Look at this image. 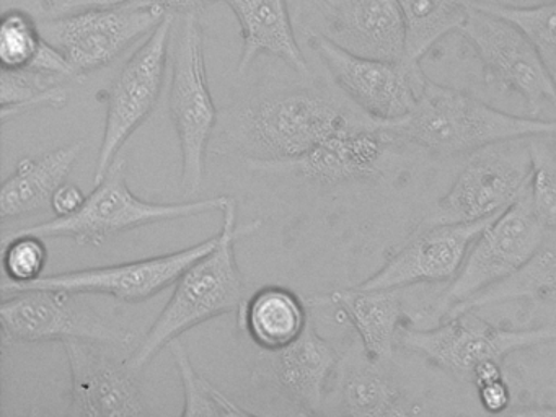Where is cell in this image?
<instances>
[{
  "label": "cell",
  "mask_w": 556,
  "mask_h": 417,
  "mask_svg": "<svg viewBox=\"0 0 556 417\" xmlns=\"http://www.w3.org/2000/svg\"><path fill=\"white\" fill-rule=\"evenodd\" d=\"M367 116L333 81L263 88L227 111L224 146L253 163L302 159L327 137Z\"/></svg>",
  "instance_id": "1"
},
{
  "label": "cell",
  "mask_w": 556,
  "mask_h": 417,
  "mask_svg": "<svg viewBox=\"0 0 556 417\" xmlns=\"http://www.w3.org/2000/svg\"><path fill=\"white\" fill-rule=\"evenodd\" d=\"M223 214L216 247L181 274L167 305L129 355L128 365L138 374L184 332L226 313L236 312L237 315L245 303V283L237 264L236 243L240 238L255 233L262 222L237 225L233 198Z\"/></svg>",
  "instance_id": "2"
},
{
  "label": "cell",
  "mask_w": 556,
  "mask_h": 417,
  "mask_svg": "<svg viewBox=\"0 0 556 417\" xmlns=\"http://www.w3.org/2000/svg\"><path fill=\"white\" fill-rule=\"evenodd\" d=\"M386 126L396 143L442 156L470 155L506 140L556 136V119L514 116L429 78L412 113Z\"/></svg>",
  "instance_id": "3"
},
{
  "label": "cell",
  "mask_w": 556,
  "mask_h": 417,
  "mask_svg": "<svg viewBox=\"0 0 556 417\" xmlns=\"http://www.w3.org/2000/svg\"><path fill=\"white\" fill-rule=\"evenodd\" d=\"M230 195H214L194 201L149 202L132 194L126 182V160L116 159L102 181L87 195L86 204L67 217H56L43 224L17 228L2 235H37L45 238H71L83 247H102L116 235L194 215L223 212Z\"/></svg>",
  "instance_id": "4"
},
{
  "label": "cell",
  "mask_w": 556,
  "mask_h": 417,
  "mask_svg": "<svg viewBox=\"0 0 556 417\" xmlns=\"http://www.w3.org/2000/svg\"><path fill=\"white\" fill-rule=\"evenodd\" d=\"M180 16L170 51L168 111L180 142L181 188L185 194L194 195L203 186L206 153L219 116L207 84L200 15Z\"/></svg>",
  "instance_id": "5"
},
{
  "label": "cell",
  "mask_w": 556,
  "mask_h": 417,
  "mask_svg": "<svg viewBox=\"0 0 556 417\" xmlns=\"http://www.w3.org/2000/svg\"><path fill=\"white\" fill-rule=\"evenodd\" d=\"M530 172L529 137L477 150L421 224H464L496 217L520 198Z\"/></svg>",
  "instance_id": "6"
},
{
  "label": "cell",
  "mask_w": 556,
  "mask_h": 417,
  "mask_svg": "<svg viewBox=\"0 0 556 417\" xmlns=\"http://www.w3.org/2000/svg\"><path fill=\"white\" fill-rule=\"evenodd\" d=\"M84 295L56 289H27L2 295V342L9 345L83 339L129 348L135 342V332L100 315Z\"/></svg>",
  "instance_id": "7"
},
{
  "label": "cell",
  "mask_w": 556,
  "mask_h": 417,
  "mask_svg": "<svg viewBox=\"0 0 556 417\" xmlns=\"http://www.w3.org/2000/svg\"><path fill=\"white\" fill-rule=\"evenodd\" d=\"M546 342H556V321L539 328L506 329L491 325L477 315V309L445 318L434 328H402L399 334V345L470 383L475 368L483 362L503 364L513 352Z\"/></svg>",
  "instance_id": "8"
},
{
  "label": "cell",
  "mask_w": 556,
  "mask_h": 417,
  "mask_svg": "<svg viewBox=\"0 0 556 417\" xmlns=\"http://www.w3.org/2000/svg\"><path fill=\"white\" fill-rule=\"evenodd\" d=\"M546 231L530 204L529 189H523L520 198L478 235L457 276L438 300L435 318H444L455 306L517 273L539 250Z\"/></svg>",
  "instance_id": "9"
},
{
  "label": "cell",
  "mask_w": 556,
  "mask_h": 417,
  "mask_svg": "<svg viewBox=\"0 0 556 417\" xmlns=\"http://www.w3.org/2000/svg\"><path fill=\"white\" fill-rule=\"evenodd\" d=\"M460 33L473 46L491 88L519 94L532 117L556 106L555 75L517 26L473 5Z\"/></svg>",
  "instance_id": "10"
},
{
  "label": "cell",
  "mask_w": 556,
  "mask_h": 417,
  "mask_svg": "<svg viewBox=\"0 0 556 417\" xmlns=\"http://www.w3.org/2000/svg\"><path fill=\"white\" fill-rule=\"evenodd\" d=\"M308 46L344 97L379 123H395L408 116L428 80L419 64L363 58L318 31L308 35Z\"/></svg>",
  "instance_id": "11"
},
{
  "label": "cell",
  "mask_w": 556,
  "mask_h": 417,
  "mask_svg": "<svg viewBox=\"0 0 556 417\" xmlns=\"http://www.w3.org/2000/svg\"><path fill=\"white\" fill-rule=\"evenodd\" d=\"M177 15L167 13L123 65L106 93L105 130L93 181L100 182L129 137L154 111L167 72L168 48Z\"/></svg>",
  "instance_id": "12"
},
{
  "label": "cell",
  "mask_w": 556,
  "mask_h": 417,
  "mask_svg": "<svg viewBox=\"0 0 556 417\" xmlns=\"http://www.w3.org/2000/svg\"><path fill=\"white\" fill-rule=\"evenodd\" d=\"M165 15L152 7L129 2L54 15L38 22V28L48 42L66 55L76 78H83L112 64Z\"/></svg>",
  "instance_id": "13"
},
{
  "label": "cell",
  "mask_w": 556,
  "mask_h": 417,
  "mask_svg": "<svg viewBox=\"0 0 556 417\" xmlns=\"http://www.w3.org/2000/svg\"><path fill=\"white\" fill-rule=\"evenodd\" d=\"M217 243V235L187 250L162 254L148 260L129 261L115 266L92 267L71 273L41 276L30 283L2 280V295L27 289H56L77 293H100L119 302L139 303L152 299L162 290L174 286L194 261L210 253Z\"/></svg>",
  "instance_id": "14"
},
{
  "label": "cell",
  "mask_w": 556,
  "mask_h": 417,
  "mask_svg": "<svg viewBox=\"0 0 556 417\" xmlns=\"http://www.w3.org/2000/svg\"><path fill=\"white\" fill-rule=\"evenodd\" d=\"M395 143L386 123L364 116L331 134L302 159L279 163L255 162V165L262 169L292 173L308 185L333 188L379 178Z\"/></svg>",
  "instance_id": "15"
},
{
  "label": "cell",
  "mask_w": 556,
  "mask_h": 417,
  "mask_svg": "<svg viewBox=\"0 0 556 417\" xmlns=\"http://www.w3.org/2000/svg\"><path fill=\"white\" fill-rule=\"evenodd\" d=\"M71 370V404L67 416L126 417L144 416V397L139 388L138 371L128 361L119 362L113 345L71 339L64 341Z\"/></svg>",
  "instance_id": "16"
},
{
  "label": "cell",
  "mask_w": 556,
  "mask_h": 417,
  "mask_svg": "<svg viewBox=\"0 0 556 417\" xmlns=\"http://www.w3.org/2000/svg\"><path fill=\"white\" fill-rule=\"evenodd\" d=\"M494 217L464 224L419 225L405 244L359 289H406L452 282L471 244Z\"/></svg>",
  "instance_id": "17"
},
{
  "label": "cell",
  "mask_w": 556,
  "mask_h": 417,
  "mask_svg": "<svg viewBox=\"0 0 556 417\" xmlns=\"http://www.w3.org/2000/svg\"><path fill=\"white\" fill-rule=\"evenodd\" d=\"M340 361L334 345L318 334L311 319L305 331L286 348L260 349L253 383L275 391L295 414L314 416L324 406L328 378Z\"/></svg>",
  "instance_id": "18"
},
{
  "label": "cell",
  "mask_w": 556,
  "mask_h": 417,
  "mask_svg": "<svg viewBox=\"0 0 556 417\" xmlns=\"http://www.w3.org/2000/svg\"><path fill=\"white\" fill-rule=\"evenodd\" d=\"M324 16L321 35L346 51L405 61V23L399 0H312Z\"/></svg>",
  "instance_id": "19"
},
{
  "label": "cell",
  "mask_w": 556,
  "mask_h": 417,
  "mask_svg": "<svg viewBox=\"0 0 556 417\" xmlns=\"http://www.w3.org/2000/svg\"><path fill=\"white\" fill-rule=\"evenodd\" d=\"M403 289L334 290L328 295L312 296V306H334L356 329L363 352L374 364H387L399 345L403 308Z\"/></svg>",
  "instance_id": "20"
},
{
  "label": "cell",
  "mask_w": 556,
  "mask_h": 417,
  "mask_svg": "<svg viewBox=\"0 0 556 417\" xmlns=\"http://www.w3.org/2000/svg\"><path fill=\"white\" fill-rule=\"evenodd\" d=\"M236 13L242 28V54L237 72L243 74L260 55L281 59L301 77H311L307 59L302 54L292 29L288 0H224Z\"/></svg>",
  "instance_id": "21"
},
{
  "label": "cell",
  "mask_w": 556,
  "mask_h": 417,
  "mask_svg": "<svg viewBox=\"0 0 556 417\" xmlns=\"http://www.w3.org/2000/svg\"><path fill=\"white\" fill-rule=\"evenodd\" d=\"M84 150V142L70 143L41 156H24L15 172L2 182V220L27 217L51 207V199L66 182Z\"/></svg>",
  "instance_id": "22"
},
{
  "label": "cell",
  "mask_w": 556,
  "mask_h": 417,
  "mask_svg": "<svg viewBox=\"0 0 556 417\" xmlns=\"http://www.w3.org/2000/svg\"><path fill=\"white\" fill-rule=\"evenodd\" d=\"M236 316L237 326L265 351L291 344L311 321L304 300L281 286L256 290Z\"/></svg>",
  "instance_id": "23"
},
{
  "label": "cell",
  "mask_w": 556,
  "mask_h": 417,
  "mask_svg": "<svg viewBox=\"0 0 556 417\" xmlns=\"http://www.w3.org/2000/svg\"><path fill=\"white\" fill-rule=\"evenodd\" d=\"M366 357V355H364ZM340 404L343 414L354 417L408 416L405 393L383 370V364L346 362L341 364Z\"/></svg>",
  "instance_id": "24"
},
{
  "label": "cell",
  "mask_w": 556,
  "mask_h": 417,
  "mask_svg": "<svg viewBox=\"0 0 556 417\" xmlns=\"http://www.w3.org/2000/svg\"><path fill=\"white\" fill-rule=\"evenodd\" d=\"M514 300H556V231H546L539 250L517 273L455 306L442 319Z\"/></svg>",
  "instance_id": "25"
},
{
  "label": "cell",
  "mask_w": 556,
  "mask_h": 417,
  "mask_svg": "<svg viewBox=\"0 0 556 417\" xmlns=\"http://www.w3.org/2000/svg\"><path fill=\"white\" fill-rule=\"evenodd\" d=\"M478 0H399L405 23V61L419 64L445 36L460 31Z\"/></svg>",
  "instance_id": "26"
},
{
  "label": "cell",
  "mask_w": 556,
  "mask_h": 417,
  "mask_svg": "<svg viewBox=\"0 0 556 417\" xmlns=\"http://www.w3.org/2000/svg\"><path fill=\"white\" fill-rule=\"evenodd\" d=\"M66 78L43 72L8 71L0 75V104L2 123L40 110V108H63L70 101V88L64 87Z\"/></svg>",
  "instance_id": "27"
},
{
  "label": "cell",
  "mask_w": 556,
  "mask_h": 417,
  "mask_svg": "<svg viewBox=\"0 0 556 417\" xmlns=\"http://www.w3.org/2000/svg\"><path fill=\"white\" fill-rule=\"evenodd\" d=\"M168 348H170L175 367H177L181 384H184L185 406L181 416H256L252 410L243 409L240 404L230 400L226 393L217 390L211 381L194 370L187 348L180 338L174 339Z\"/></svg>",
  "instance_id": "28"
},
{
  "label": "cell",
  "mask_w": 556,
  "mask_h": 417,
  "mask_svg": "<svg viewBox=\"0 0 556 417\" xmlns=\"http://www.w3.org/2000/svg\"><path fill=\"white\" fill-rule=\"evenodd\" d=\"M475 7L517 26L535 46L549 72L556 75V2H542L535 7H509L494 0H478Z\"/></svg>",
  "instance_id": "29"
},
{
  "label": "cell",
  "mask_w": 556,
  "mask_h": 417,
  "mask_svg": "<svg viewBox=\"0 0 556 417\" xmlns=\"http://www.w3.org/2000/svg\"><path fill=\"white\" fill-rule=\"evenodd\" d=\"M553 136L529 137L532 172L529 178V198L539 220L548 231H556V149Z\"/></svg>",
  "instance_id": "30"
},
{
  "label": "cell",
  "mask_w": 556,
  "mask_h": 417,
  "mask_svg": "<svg viewBox=\"0 0 556 417\" xmlns=\"http://www.w3.org/2000/svg\"><path fill=\"white\" fill-rule=\"evenodd\" d=\"M43 35L30 13L5 10L0 20V64L8 71L30 68L43 46Z\"/></svg>",
  "instance_id": "31"
},
{
  "label": "cell",
  "mask_w": 556,
  "mask_h": 417,
  "mask_svg": "<svg viewBox=\"0 0 556 417\" xmlns=\"http://www.w3.org/2000/svg\"><path fill=\"white\" fill-rule=\"evenodd\" d=\"M48 261L45 238L37 235H5L2 237V280L30 283L43 276Z\"/></svg>",
  "instance_id": "32"
},
{
  "label": "cell",
  "mask_w": 556,
  "mask_h": 417,
  "mask_svg": "<svg viewBox=\"0 0 556 417\" xmlns=\"http://www.w3.org/2000/svg\"><path fill=\"white\" fill-rule=\"evenodd\" d=\"M477 391L481 407H483L486 413H506L510 404V390L504 377L480 384V387H477Z\"/></svg>",
  "instance_id": "33"
},
{
  "label": "cell",
  "mask_w": 556,
  "mask_h": 417,
  "mask_svg": "<svg viewBox=\"0 0 556 417\" xmlns=\"http://www.w3.org/2000/svg\"><path fill=\"white\" fill-rule=\"evenodd\" d=\"M87 195L84 194L79 186L64 182L58 188L51 199V208H53L56 217H67V215L76 214L84 204H86Z\"/></svg>",
  "instance_id": "34"
},
{
  "label": "cell",
  "mask_w": 556,
  "mask_h": 417,
  "mask_svg": "<svg viewBox=\"0 0 556 417\" xmlns=\"http://www.w3.org/2000/svg\"><path fill=\"white\" fill-rule=\"evenodd\" d=\"M132 0H48L43 9L54 15H64V13L79 12V10L89 9H109V7L125 5Z\"/></svg>",
  "instance_id": "35"
},
{
  "label": "cell",
  "mask_w": 556,
  "mask_h": 417,
  "mask_svg": "<svg viewBox=\"0 0 556 417\" xmlns=\"http://www.w3.org/2000/svg\"><path fill=\"white\" fill-rule=\"evenodd\" d=\"M138 5L152 7L172 15H185L203 10L204 7L217 2V0H132Z\"/></svg>",
  "instance_id": "36"
},
{
  "label": "cell",
  "mask_w": 556,
  "mask_h": 417,
  "mask_svg": "<svg viewBox=\"0 0 556 417\" xmlns=\"http://www.w3.org/2000/svg\"><path fill=\"white\" fill-rule=\"evenodd\" d=\"M543 2H556V0H543Z\"/></svg>",
  "instance_id": "37"
},
{
  "label": "cell",
  "mask_w": 556,
  "mask_h": 417,
  "mask_svg": "<svg viewBox=\"0 0 556 417\" xmlns=\"http://www.w3.org/2000/svg\"><path fill=\"white\" fill-rule=\"evenodd\" d=\"M47 2H48V0H43V5H45V3H47Z\"/></svg>",
  "instance_id": "38"
},
{
  "label": "cell",
  "mask_w": 556,
  "mask_h": 417,
  "mask_svg": "<svg viewBox=\"0 0 556 417\" xmlns=\"http://www.w3.org/2000/svg\"><path fill=\"white\" fill-rule=\"evenodd\" d=\"M555 81H556V75H555Z\"/></svg>",
  "instance_id": "39"
}]
</instances>
